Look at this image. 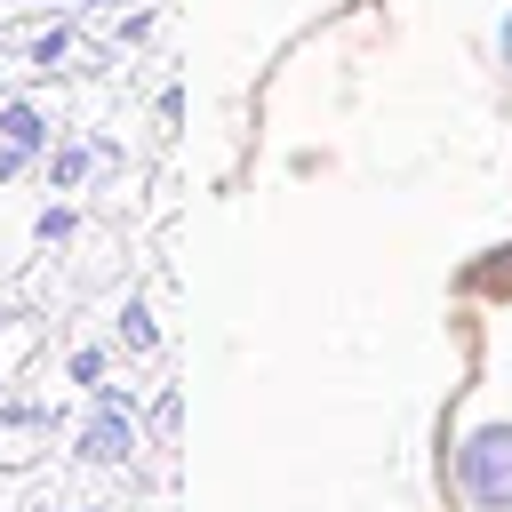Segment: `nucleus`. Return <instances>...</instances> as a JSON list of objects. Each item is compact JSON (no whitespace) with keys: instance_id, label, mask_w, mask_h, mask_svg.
<instances>
[{"instance_id":"obj_4","label":"nucleus","mask_w":512,"mask_h":512,"mask_svg":"<svg viewBox=\"0 0 512 512\" xmlns=\"http://www.w3.org/2000/svg\"><path fill=\"white\" fill-rule=\"evenodd\" d=\"M88 160H96V144H56V152H48V184L72 192V184L88 176Z\"/></svg>"},{"instance_id":"obj_6","label":"nucleus","mask_w":512,"mask_h":512,"mask_svg":"<svg viewBox=\"0 0 512 512\" xmlns=\"http://www.w3.org/2000/svg\"><path fill=\"white\" fill-rule=\"evenodd\" d=\"M120 336H128V352H144V344H152V312L128 304V312H120Z\"/></svg>"},{"instance_id":"obj_2","label":"nucleus","mask_w":512,"mask_h":512,"mask_svg":"<svg viewBox=\"0 0 512 512\" xmlns=\"http://www.w3.org/2000/svg\"><path fill=\"white\" fill-rule=\"evenodd\" d=\"M128 448H136V424H128L120 400H104V408L88 416V432H80V456H88V464H128Z\"/></svg>"},{"instance_id":"obj_1","label":"nucleus","mask_w":512,"mask_h":512,"mask_svg":"<svg viewBox=\"0 0 512 512\" xmlns=\"http://www.w3.org/2000/svg\"><path fill=\"white\" fill-rule=\"evenodd\" d=\"M456 480L480 512H512V424H480L456 448Z\"/></svg>"},{"instance_id":"obj_10","label":"nucleus","mask_w":512,"mask_h":512,"mask_svg":"<svg viewBox=\"0 0 512 512\" xmlns=\"http://www.w3.org/2000/svg\"><path fill=\"white\" fill-rule=\"evenodd\" d=\"M88 8H128V0H88Z\"/></svg>"},{"instance_id":"obj_8","label":"nucleus","mask_w":512,"mask_h":512,"mask_svg":"<svg viewBox=\"0 0 512 512\" xmlns=\"http://www.w3.org/2000/svg\"><path fill=\"white\" fill-rule=\"evenodd\" d=\"M504 64H512V16H504Z\"/></svg>"},{"instance_id":"obj_9","label":"nucleus","mask_w":512,"mask_h":512,"mask_svg":"<svg viewBox=\"0 0 512 512\" xmlns=\"http://www.w3.org/2000/svg\"><path fill=\"white\" fill-rule=\"evenodd\" d=\"M8 8H48V0H8Z\"/></svg>"},{"instance_id":"obj_3","label":"nucleus","mask_w":512,"mask_h":512,"mask_svg":"<svg viewBox=\"0 0 512 512\" xmlns=\"http://www.w3.org/2000/svg\"><path fill=\"white\" fill-rule=\"evenodd\" d=\"M0 144L40 152V144H48V112H40V104H24V96H8V104H0Z\"/></svg>"},{"instance_id":"obj_7","label":"nucleus","mask_w":512,"mask_h":512,"mask_svg":"<svg viewBox=\"0 0 512 512\" xmlns=\"http://www.w3.org/2000/svg\"><path fill=\"white\" fill-rule=\"evenodd\" d=\"M40 240H72V208H48L40 216Z\"/></svg>"},{"instance_id":"obj_5","label":"nucleus","mask_w":512,"mask_h":512,"mask_svg":"<svg viewBox=\"0 0 512 512\" xmlns=\"http://www.w3.org/2000/svg\"><path fill=\"white\" fill-rule=\"evenodd\" d=\"M64 56H72V24H56V32L32 40V64H40V72H64Z\"/></svg>"}]
</instances>
